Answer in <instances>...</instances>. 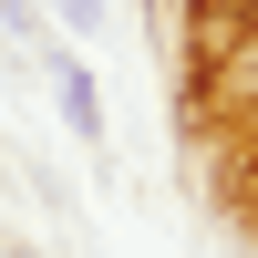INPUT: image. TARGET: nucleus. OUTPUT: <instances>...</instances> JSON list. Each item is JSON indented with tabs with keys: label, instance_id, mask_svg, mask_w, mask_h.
I'll return each mask as SVG.
<instances>
[{
	"label": "nucleus",
	"instance_id": "2",
	"mask_svg": "<svg viewBox=\"0 0 258 258\" xmlns=\"http://www.w3.org/2000/svg\"><path fill=\"white\" fill-rule=\"evenodd\" d=\"M52 11L73 21V31H93V21H103V0H52Z\"/></svg>",
	"mask_w": 258,
	"mask_h": 258
},
{
	"label": "nucleus",
	"instance_id": "1",
	"mask_svg": "<svg viewBox=\"0 0 258 258\" xmlns=\"http://www.w3.org/2000/svg\"><path fill=\"white\" fill-rule=\"evenodd\" d=\"M62 114H73V135H83V145L103 135V103H93V83H83V62H62Z\"/></svg>",
	"mask_w": 258,
	"mask_h": 258
}]
</instances>
